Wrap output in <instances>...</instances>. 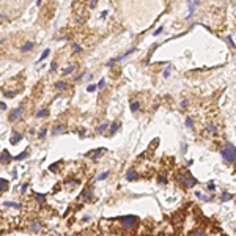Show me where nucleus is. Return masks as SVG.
<instances>
[{
  "label": "nucleus",
  "mask_w": 236,
  "mask_h": 236,
  "mask_svg": "<svg viewBox=\"0 0 236 236\" xmlns=\"http://www.w3.org/2000/svg\"><path fill=\"white\" fill-rule=\"evenodd\" d=\"M220 154H222V157H224V161L227 164L236 162V147H234L231 142H227L225 143V147H224V150H222Z\"/></svg>",
  "instance_id": "obj_1"
},
{
  "label": "nucleus",
  "mask_w": 236,
  "mask_h": 236,
  "mask_svg": "<svg viewBox=\"0 0 236 236\" xmlns=\"http://www.w3.org/2000/svg\"><path fill=\"white\" fill-rule=\"evenodd\" d=\"M178 181H181L184 187H194L198 181H197V178H194L191 173H186V172H181L178 175Z\"/></svg>",
  "instance_id": "obj_2"
},
{
  "label": "nucleus",
  "mask_w": 236,
  "mask_h": 236,
  "mask_svg": "<svg viewBox=\"0 0 236 236\" xmlns=\"http://www.w3.org/2000/svg\"><path fill=\"white\" fill-rule=\"evenodd\" d=\"M137 222H138L137 216H124L121 219V224H123V227L126 228V230H132V228L137 225Z\"/></svg>",
  "instance_id": "obj_3"
},
{
  "label": "nucleus",
  "mask_w": 236,
  "mask_h": 236,
  "mask_svg": "<svg viewBox=\"0 0 236 236\" xmlns=\"http://www.w3.org/2000/svg\"><path fill=\"white\" fill-rule=\"evenodd\" d=\"M22 112H24V109H22V107H16L14 110H11V112H10V116H8V120H10L11 123L17 121L19 118L22 116Z\"/></svg>",
  "instance_id": "obj_4"
},
{
  "label": "nucleus",
  "mask_w": 236,
  "mask_h": 236,
  "mask_svg": "<svg viewBox=\"0 0 236 236\" xmlns=\"http://www.w3.org/2000/svg\"><path fill=\"white\" fill-rule=\"evenodd\" d=\"M11 159H13V157H11L10 153L6 151V150H3V151H2V154H0V164H8Z\"/></svg>",
  "instance_id": "obj_5"
},
{
  "label": "nucleus",
  "mask_w": 236,
  "mask_h": 236,
  "mask_svg": "<svg viewBox=\"0 0 236 236\" xmlns=\"http://www.w3.org/2000/svg\"><path fill=\"white\" fill-rule=\"evenodd\" d=\"M93 198V189H85V192L82 194V200H84V202H90V200Z\"/></svg>",
  "instance_id": "obj_6"
},
{
  "label": "nucleus",
  "mask_w": 236,
  "mask_h": 236,
  "mask_svg": "<svg viewBox=\"0 0 236 236\" xmlns=\"http://www.w3.org/2000/svg\"><path fill=\"white\" fill-rule=\"evenodd\" d=\"M30 231H33V233H38L39 230H41V224L38 220H33V222H30Z\"/></svg>",
  "instance_id": "obj_7"
},
{
  "label": "nucleus",
  "mask_w": 236,
  "mask_h": 236,
  "mask_svg": "<svg viewBox=\"0 0 236 236\" xmlns=\"http://www.w3.org/2000/svg\"><path fill=\"white\" fill-rule=\"evenodd\" d=\"M195 197L200 198V200H203V202H211V200H214L213 195H203V194H202V192H198V191L195 192Z\"/></svg>",
  "instance_id": "obj_8"
},
{
  "label": "nucleus",
  "mask_w": 236,
  "mask_h": 236,
  "mask_svg": "<svg viewBox=\"0 0 236 236\" xmlns=\"http://www.w3.org/2000/svg\"><path fill=\"white\" fill-rule=\"evenodd\" d=\"M35 47V43H32V41H29V43H25V44H22L20 46V52H29V51H32Z\"/></svg>",
  "instance_id": "obj_9"
},
{
  "label": "nucleus",
  "mask_w": 236,
  "mask_h": 236,
  "mask_svg": "<svg viewBox=\"0 0 236 236\" xmlns=\"http://www.w3.org/2000/svg\"><path fill=\"white\" fill-rule=\"evenodd\" d=\"M19 140H22V134H19V132H13V135L10 137V142L14 145V143H17Z\"/></svg>",
  "instance_id": "obj_10"
},
{
  "label": "nucleus",
  "mask_w": 236,
  "mask_h": 236,
  "mask_svg": "<svg viewBox=\"0 0 236 236\" xmlns=\"http://www.w3.org/2000/svg\"><path fill=\"white\" fill-rule=\"evenodd\" d=\"M231 198H233V194L227 192V191H224V192H222V195H220V200H222L224 203H225V202H230Z\"/></svg>",
  "instance_id": "obj_11"
},
{
  "label": "nucleus",
  "mask_w": 236,
  "mask_h": 236,
  "mask_svg": "<svg viewBox=\"0 0 236 236\" xmlns=\"http://www.w3.org/2000/svg\"><path fill=\"white\" fill-rule=\"evenodd\" d=\"M8 187H10V183L6 181L5 178H0V194H2V192H5L6 189H8Z\"/></svg>",
  "instance_id": "obj_12"
},
{
  "label": "nucleus",
  "mask_w": 236,
  "mask_h": 236,
  "mask_svg": "<svg viewBox=\"0 0 236 236\" xmlns=\"http://www.w3.org/2000/svg\"><path fill=\"white\" fill-rule=\"evenodd\" d=\"M135 178H137V172L134 169L128 170V173H126V179H128V181H134Z\"/></svg>",
  "instance_id": "obj_13"
},
{
  "label": "nucleus",
  "mask_w": 236,
  "mask_h": 236,
  "mask_svg": "<svg viewBox=\"0 0 236 236\" xmlns=\"http://www.w3.org/2000/svg\"><path fill=\"white\" fill-rule=\"evenodd\" d=\"M189 236H206V233H205L203 228H195V230H192L189 233Z\"/></svg>",
  "instance_id": "obj_14"
},
{
  "label": "nucleus",
  "mask_w": 236,
  "mask_h": 236,
  "mask_svg": "<svg viewBox=\"0 0 236 236\" xmlns=\"http://www.w3.org/2000/svg\"><path fill=\"white\" fill-rule=\"evenodd\" d=\"M63 132H65V126H63V124H58V126L54 128L52 135H58V134H63Z\"/></svg>",
  "instance_id": "obj_15"
},
{
  "label": "nucleus",
  "mask_w": 236,
  "mask_h": 236,
  "mask_svg": "<svg viewBox=\"0 0 236 236\" xmlns=\"http://www.w3.org/2000/svg\"><path fill=\"white\" fill-rule=\"evenodd\" d=\"M104 151H106V148H99V150H95V151H92V153H93V154H92V159H93V161H96V159H98V157L102 154V153H104Z\"/></svg>",
  "instance_id": "obj_16"
},
{
  "label": "nucleus",
  "mask_w": 236,
  "mask_h": 236,
  "mask_svg": "<svg viewBox=\"0 0 236 236\" xmlns=\"http://www.w3.org/2000/svg\"><path fill=\"white\" fill-rule=\"evenodd\" d=\"M47 115H49V109H39L38 112H36V116L38 118H44Z\"/></svg>",
  "instance_id": "obj_17"
},
{
  "label": "nucleus",
  "mask_w": 236,
  "mask_h": 236,
  "mask_svg": "<svg viewBox=\"0 0 236 236\" xmlns=\"http://www.w3.org/2000/svg\"><path fill=\"white\" fill-rule=\"evenodd\" d=\"M138 109H140V102H138V101H132V102H131V112H132V113H135Z\"/></svg>",
  "instance_id": "obj_18"
},
{
  "label": "nucleus",
  "mask_w": 236,
  "mask_h": 236,
  "mask_svg": "<svg viewBox=\"0 0 236 236\" xmlns=\"http://www.w3.org/2000/svg\"><path fill=\"white\" fill-rule=\"evenodd\" d=\"M35 198H36L38 203H44L46 202V195H44V194H36V192H35Z\"/></svg>",
  "instance_id": "obj_19"
},
{
  "label": "nucleus",
  "mask_w": 236,
  "mask_h": 236,
  "mask_svg": "<svg viewBox=\"0 0 236 236\" xmlns=\"http://www.w3.org/2000/svg\"><path fill=\"white\" fill-rule=\"evenodd\" d=\"M5 206H11V208H14V210H20V208H22V205H19L16 202H5Z\"/></svg>",
  "instance_id": "obj_20"
},
{
  "label": "nucleus",
  "mask_w": 236,
  "mask_h": 236,
  "mask_svg": "<svg viewBox=\"0 0 236 236\" xmlns=\"http://www.w3.org/2000/svg\"><path fill=\"white\" fill-rule=\"evenodd\" d=\"M55 87H57L58 90H66L68 88V84H66V82H63V80H58L57 84H55Z\"/></svg>",
  "instance_id": "obj_21"
},
{
  "label": "nucleus",
  "mask_w": 236,
  "mask_h": 236,
  "mask_svg": "<svg viewBox=\"0 0 236 236\" xmlns=\"http://www.w3.org/2000/svg\"><path fill=\"white\" fill-rule=\"evenodd\" d=\"M74 71H76V65H71V66H68V68H65V69H63V76L71 74V73H74Z\"/></svg>",
  "instance_id": "obj_22"
},
{
  "label": "nucleus",
  "mask_w": 236,
  "mask_h": 236,
  "mask_svg": "<svg viewBox=\"0 0 236 236\" xmlns=\"http://www.w3.org/2000/svg\"><path fill=\"white\" fill-rule=\"evenodd\" d=\"M107 126H109L107 123H104V124H101V126H98V128H96V134H102L104 131L107 129Z\"/></svg>",
  "instance_id": "obj_23"
},
{
  "label": "nucleus",
  "mask_w": 236,
  "mask_h": 236,
  "mask_svg": "<svg viewBox=\"0 0 236 236\" xmlns=\"http://www.w3.org/2000/svg\"><path fill=\"white\" fill-rule=\"evenodd\" d=\"M208 132H211V134H216V131H217V128H216V124H213V123H210L208 124Z\"/></svg>",
  "instance_id": "obj_24"
},
{
  "label": "nucleus",
  "mask_w": 236,
  "mask_h": 236,
  "mask_svg": "<svg viewBox=\"0 0 236 236\" xmlns=\"http://www.w3.org/2000/svg\"><path fill=\"white\" fill-rule=\"evenodd\" d=\"M27 156H29V150H25V151L22 153V154H17L14 159H16V161H22V159H25Z\"/></svg>",
  "instance_id": "obj_25"
},
{
  "label": "nucleus",
  "mask_w": 236,
  "mask_h": 236,
  "mask_svg": "<svg viewBox=\"0 0 236 236\" xmlns=\"http://www.w3.org/2000/svg\"><path fill=\"white\" fill-rule=\"evenodd\" d=\"M107 176H109V172H104V173H101V175L96 176V181H104Z\"/></svg>",
  "instance_id": "obj_26"
},
{
  "label": "nucleus",
  "mask_w": 236,
  "mask_h": 236,
  "mask_svg": "<svg viewBox=\"0 0 236 236\" xmlns=\"http://www.w3.org/2000/svg\"><path fill=\"white\" fill-rule=\"evenodd\" d=\"M118 129H120V123H118V121H115V123L112 124V129H110V134H115Z\"/></svg>",
  "instance_id": "obj_27"
},
{
  "label": "nucleus",
  "mask_w": 236,
  "mask_h": 236,
  "mask_svg": "<svg viewBox=\"0 0 236 236\" xmlns=\"http://www.w3.org/2000/svg\"><path fill=\"white\" fill-rule=\"evenodd\" d=\"M186 126L187 128H194V120L191 116H186Z\"/></svg>",
  "instance_id": "obj_28"
},
{
  "label": "nucleus",
  "mask_w": 236,
  "mask_h": 236,
  "mask_svg": "<svg viewBox=\"0 0 236 236\" xmlns=\"http://www.w3.org/2000/svg\"><path fill=\"white\" fill-rule=\"evenodd\" d=\"M73 51H74L76 54H79V52H82V47H80L77 43H73Z\"/></svg>",
  "instance_id": "obj_29"
},
{
  "label": "nucleus",
  "mask_w": 236,
  "mask_h": 236,
  "mask_svg": "<svg viewBox=\"0 0 236 236\" xmlns=\"http://www.w3.org/2000/svg\"><path fill=\"white\" fill-rule=\"evenodd\" d=\"M49 52H51L49 49H44V51H43V54H41V57H39V61H43V60L47 57V55H49Z\"/></svg>",
  "instance_id": "obj_30"
},
{
  "label": "nucleus",
  "mask_w": 236,
  "mask_h": 236,
  "mask_svg": "<svg viewBox=\"0 0 236 236\" xmlns=\"http://www.w3.org/2000/svg\"><path fill=\"white\" fill-rule=\"evenodd\" d=\"M206 187H208V191H214L216 189V184H214V181H210L206 184Z\"/></svg>",
  "instance_id": "obj_31"
},
{
  "label": "nucleus",
  "mask_w": 236,
  "mask_h": 236,
  "mask_svg": "<svg viewBox=\"0 0 236 236\" xmlns=\"http://www.w3.org/2000/svg\"><path fill=\"white\" fill-rule=\"evenodd\" d=\"M104 85H106V79H101V80H99V84L96 85V88L101 90V88H104Z\"/></svg>",
  "instance_id": "obj_32"
},
{
  "label": "nucleus",
  "mask_w": 236,
  "mask_h": 236,
  "mask_svg": "<svg viewBox=\"0 0 236 236\" xmlns=\"http://www.w3.org/2000/svg\"><path fill=\"white\" fill-rule=\"evenodd\" d=\"M46 134H47V128H44V129H41L38 135H39V138H43V137H44Z\"/></svg>",
  "instance_id": "obj_33"
},
{
  "label": "nucleus",
  "mask_w": 236,
  "mask_h": 236,
  "mask_svg": "<svg viewBox=\"0 0 236 236\" xmlns=\"http://www.w3.org/2000/svg\"><path fill=\"white\" fill-rule=\"evenodd\" d=\"M225 39H227V43H228V44H230V46H231V47H236V44H234V43H233V39H231V36H227V38H225Z\"/></svg>",
  "instance_id": "obj_34"
},
{
  "label": "nucleus",
  "mask_w": 236,
  "mask_h": 236,
  "mask_svg": "<svg viewBox=\"0 0 236 236\" xmlns=\"http://www.w3.org/2000/svg\"><path fill=\"white\" fill-rule=\"evenodd\" d=\"M170 71H172V66H169V68L164 71V77H169V76H170Z\"/></svg>",
  "instance_id": "obj_35"
},
{
  "label": "nucleus",
  "mask_w": 236,
  "mask_h": 236,
  "mask_svg": "<svg viewBox=\"0 0 236 236\" xmlns=\"http://www.w3.org/2000/svg\"><path fill=\"white\" fill-rule=\"evenodd\" d=\"M162 32H164V27H159L157 30H154V33H153V35H154V36H157V35H159V33H162Z\"/></svg>",
  "instance_id": "obj_36"
},
{
  "label": "nucleus",
  "mask_w": 236,
  "mask_h": 236,
  "mask_svg": "<svg viewBox=\"0 0 236 236\" xmlns=\"http://www.w3.org/2000/svg\"><path fill=\"white\" fill-rule=\"evenodd\" d=\"M115 61H116V58H112V60H109V61H107V66H109V68H112V66L115 65Z\"/></svg>",
  "instance_id": "obj_37"
},
{
  "label": "nucleus",
  "mask_w": 236,
  "mask_h": 236,
  "mask_svg": "<svg viewBox=\"0 0 236 236\" xmlns=\"http://www.w3.org/2000/svg\"><path fill=\"white\" fill-rule=\"evenodd\" d=\"M157 181H159V184H165V183H167V179H165V176H159Z\"/></svg>",
  "instance_id": "obj_38"
},
{
  "label": "nucleus",
  "mask_w": 236,
  "mask_h": 236,
  "mask_svg": "<svg viewBox=\"0 0 236 236\" xmlns=\"http://www.w3.org/2000/svg\"><path fill=\"white\" fill-rule=\"evenodd\" d=\"M95 90H96V85H88L87 92H90V93H92V92H95Z\"/></svg>",
  "instance_id": "obj_39"
},
{
  "label": "nucleus",
  "mask_w": 236,
  "mask_h": 236,
  "mask_svg": "<svg viewBox=\"0 0 236 236\" xmlns=\"http://www.w3.org/2000/svg\"><path fill=\"white\" fill-rule=\"evenodd\" d=\"M27 187H29V184H22V186H20V192L24 194V192H25V189H27Z\"/></svg>",
  "instance_id": "obj_40"
},
{
  "label": "nucleus",
  "mask_w": 236,
  "mask_h": 236,
  "mask_svg": "<svg viewBox=\"0 0 236 236\" xmlns=\"http://www.w3.org/2000/svg\"><path fill=\"white\" fill-rule=\"evenodd\" d=\"M96 6V0H92V2H90V8H95Z\"/></svg>",
  "instance_id": "obj_41"
},
{
  "label": "nucleus",
  "mask_w": 236,
  "mask_h": 236,
  "mask_svg": "<svg viewBox=\"0 0 236 236\" xmlns=\"http://www.w3.org/2000/svg\"><path fill=\"white\" fill-rule=\"evenodd\" d=\"M51 69H52V71H55V69H57V63H55V61H54V63H52V66H51Z\"/></svg>",
  "instance_id": "obj_42"
},
{
  "label": "nucleus",
  "mask_w": 236,
  "mask_h": 236,
  "mask_svg": "<svg viewBox=\"0 0 236 236\" xmlns=\"http://www.w3.org/2000/svg\"><path fill=\"white\" fill-rule=\"evenodd\" d=\"M186 106H187V101H186V99L181 101V107H186Z\"/></svg>",
  "instance_id": "obj_43"
},
{
  "label": "nucleus",
  "mask_w": 236,
  "mask_h": 236,
  "mask_svg": "<svg viewBox=\"0 0 236 236\" xmlns=\"http://www.w3.org/2000/svg\"><path fill=\"white\" fill-rule=\"evenodd\" d=\"M0 109H2V110H5V109H6V106H5L3 102H0Z\"/></svg>",
  "instance_id": "obj_44"
},
{
  "label": "nucleus",
  "mask_w": 236,
  "mask_h": 236,
  "mask_svg": "<svg viewBox=\"0 0 236 236\" xmlns=\"http://www.w3.org/2000/svg\"><path fill=\"white\" fill-rule=\"evenodd\" d=\"M2 43H3V39H0V44H2Z\"/></svg>",
  "instance_id": "obj_45"
},
{
  "label": "nucleus",
  "mask_w": 236,
  "mask_h": 236,
  "mask_svg": "<svg viewBox=\"0 0 236 236\" xmlns=\"http://www.w3.org/2000/svg\"><path fill=\"white\" fill-rule=\"evenodd\" d=\"M66 236H73V234H66Z\"/></svg>",
  "instance_id": "obj_46"
}]
</instances>
